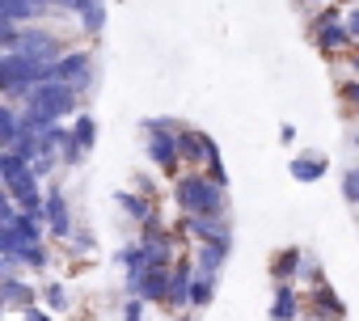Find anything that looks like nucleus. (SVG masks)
I'll return each instance as SVG.
<instances>
[{
    "label": "nucleus",
    "mask_w": 359,
    "mask_h": 321,
    "mask_svg": "<svg viewBox=\"0 0 359 321\" xmlns=\"http://www.w3.org/2000/svg\"><path fill=\"white\" fill-rule=\"evenodd\" d=\"M173 207L177 216H229V186L208 170H187L173 178Z\"/></svg>",
    "instance_id": "f257e3e1"
},
{
    "label": "nucleus",
    "mask_w": 359,
    "mask_h": 321,
    "mask_svg": "<svg viewBox=\"0 0 359 321\" xmlns=\"http://www.w3.org/2000/svg\"><path fill=\"white\" fill-rule=\"evenodd\" d=\"M182 123H173V118H148L144 123V152H148V160H152V170L156 174H165L169 182L177 178V174H187V165H182Z\"/></svg>",
    "instance_id": "f03ea898"
},
{
    "label": "nucleus",
    "mask_w": 359,
    "mask_h": 321,
    "mask_svg": "<svg viewBox=\"0 0 359 321\" xmlns=\"http://www.w3.org/2000/svg\"><path fill=\"white\" fill-rule=\"evenodd\" d=\"M309 43H313L325 60H346V55L355 51L351 30H346V13H338V9L317 13V18L309 22Z\"/></svg>",
    "instance_id": "7ed1b4c3"
},
{
    "label": "nucleus",
    "mask_w": 359,
    "mask_h": 321,
    "mask_svg": "<svg viewBox=\"0 0 359 321\" xmlns=\"http://www.w3.org/2000/svg\"><path fill=\"white\" fill-rule=\"evenodd\" d=\"M182 165L187 170H208L216 182H224L229 186V174H224V165H220V148H216V139L208 135V131H199V127H182Z\"/></svg>",
    "instance_id": "20e7f679"
},
{
    "label": "nucleus",
    "mask_w": 359,
    "mask_h": 321,
    "mask_svg": "<svg viewBox=\"0 0 359 321\" xmlns=\"http://www.w3.org/2000/svg\"><path fill=\"white\" fill-rule=\"evenodd\" d=\"M9 51H22V55H30V60L55 64L68 47H64V39H60L55 30H47V26H22V34H18V43H13Z\"/></svg>",
    "instance_id": "39448f33"
},
{
    "label": "nucleus",
    "mask_w": 359,
    "mask_h": 321,
    "mask_svg": "<svg viewBox=\"0 0 359 321\" xmlns=\"http://www.w3.org/2000/svg\"><path fill=\"white\" fill-rule=\"evenodd\" d=\"M55 81L72 85L76 93H89L93 81H97V72H93V55H89V51H64V55L55 60Z\"/></svg>",
    "instance_id": "423d86ee"
},
{
    "label": "nucleus",
    "mask_w": 359,
    "mask_h": 321,
    "mask_svg": "<svg viewBox=\"0 0 359 321\" xmlns=\"http://www.w3.org/2000/svg\"><path fill=\"white\" fill-rule=\"evenodd\" d=\"M169 275H173V266H169V271L148 266V271H140V275L127 279V292L140 296V300H148V304H165V308H169Z\"/></svg>",
    "instance_id": "0eeeda50"
},
{
    "label": "nucleus",
    "mask_w": 359,
    "mask_h": 321,
    "mask_svg": "<svg viewBox=\"0 0 359 321\" xmlns=\"http://www.w3.org/2000/svg\"><path fill=\"white\" fill-rule=\"evenodd\" d=\"M43 212H47V233H51L55 241H68V237L76 233V224H72V207H68V195H64L60 186H51V191H47Z\"/></svg>",
    "instance_id": "6e6552de"
},
{
    "label": "nucleus",
    "mask_w": 359,
    "mask_h": 321,
    "mask_svg": "<svg viewBox=\"0 0 359 321\" xmlns=\"http://www.w3.org/2000/svg\"><path fill=\"white\" fill-rule=\"evenodd\" d=\"M304 266H309V254L300 245H283V250L271 254V279L275 283H300Z\"/></svg>",
    "instance_id": "1a4fd4ad"
},
{
    "label": "nucleus",
    "mask_w": 359,
    "mask_h": 321,
    "mask_svg": "<svg viewBox=\"0 0 359 321\" xmlns=\"http://www.w3.org/2000/svg\"><path fill=\"white\" fill-rule=\"evenodd\" d=\"M309 308L300 283H275V300H271V321H300Z\"/></svg>",
    "instance_id": "9d476101"
},
{
    "label": "nucleus",
    "mask_w": 359,
    "mask_h": 321,
    "mask_svg": "<svg viewBox=\"0 0 359 321\" xmlns=\"http://www.w3.org/2000/svg\"><path fill=\"white\" fill-rule=\"evenodd\" d=\"M191 287H195V258H177L169 275V308H191Z\"/></svg>",
    "instance_id": "9b49d317"
},
{
    "label": "nucleus",
    "mask_w": 359,
    "mask_h": 321,
    "mask_svg": "<svg viewBox=\"0 0 359 321\" xmlns=\"http://www.w3.org/2000/svg\"><path fill=\"white\" fill-rule=\"evenodd\" d=\"M304 300H309V308H313L317 317H325V321H342V313H346V304L338 300V292L330 287V279H317L313 287H304Z\"/></svg>",
    "instance_id": "f8f14e48"
},
{
    "label": "nucleus",
    "mask_w": 359,
    "mask_h": 321,
    "mask_svg": "<svg viewBox=\"0 0 359 321\" xmlns=\"http://www.w3.org/2000/svg\"><path fill=\"white\" fill-rule=\"evenodd\" d=\"M325 170H330V160H325V152H317V148L296 152V156H292V165H287V174H292L296 182H321Z\"/></svg>",
    "instance_id": "ddd939ff"
},
{
    "label": "nucleus",
    "mask_w": 359,
    "mask_h": 321,
    "mask_svg": "<svg viewBox=\"0 0 359 321\" xmlns=\"http://www.w3.org/2000/svg\"><path fill=\"white\" fill-rule=\"evenodd\" d=\"M26 135V123H22V110L18 106H0V148H18Z\"/></svg>",
    "instance_id": "4468645a"
},
{
    "label": "nucleus",
    "mask_w": 359,
    "mask_h": 321,
    "mask_svg": "<svg viewBox=\"0 0 359 321\" xmlns=\"http://www.w3.org/2000/svg\"><path fill=\"white\" fill-rule=\"evenodd\" d=\"M0 287H5V304H9V308H22V313H26V308H34V300H39V292H34V287H26L18 275L0 279Z\"/></svg>",
    "instance_id": "2eb2a0df"
},
{
    "label": "nucleus",
    "mask_w": 359,
    "mask_h": 321,
    "mask_svg": "<svg viewBox=\"0 0 359 321\" xmlns=\"http://www.w3.org/2000/svg\"><path fill=\"white\" fill-rule=\"evenodd\" d=\"M229 254H233V250H224V245H199V250H195V271H199V275H220L224 262H229Z\"/></svg>",
    "instance_id": "dca6fc26"
},
{
    "label": "nucleus",
    "mask_w": 359,
    "mask_h": 321,
    "mask_svg": "<svg viewBox=\"0 0 359 321\" xmlns=\"http://www.w3.org/2000/svg\"><path fill=\"white\" fill-rule=\"evenodd\" d=\"M72 139H76V144H81V152L89 156V152H93V144H97V123H93L89 114H76V118H72Z\"/></svg>",
    "instance_id": "f3484780"
},
{
    "label": "nucleus",
    "mask_w": 359,
    "mask_h": 321,
    "mask_svg": "<svg viewBox=\"0 0 359 321\" xmlns=\"http://www.w3.org/2000/svg\"><path fill=\"white\" fill-rule=\"evenodd\" d=\"M13 258L22 262V271H43V266L51 262V254H47V245H43V241H39V245H22Z\"/></svg>",
    "instance_id": "a211bd4d"
},
{
    "label": "nucleus",
    "mask_w": 359,
    "mask_h": 321,
    "mask_svg": "<svg viewBox=\"0 0 359 321\" xmlns=\"http://www.w3.org/2000/svg\"><path fill=\"white\" fill-rule=\"evenodd\" d=\"M216 296V275H199L195 271V287H191V308H208Z\"/></svg>",
    "instance_id": "6ab92c4d"
},
{
    "label": "nucleus",
    "mask_w": 359,
    "mask_h": 321,
    "mask_svg": "<svg viewBox=\"0 0 359 321\" xmlns=\"http://www.w3.org/2000/svg\"><path fill=\"white\" fill-rule=\"evenodd\" d=\"M102 26H106V5L102 0H89V9L81 13V30L85 34H102Z\"/></svg>",
    "instance_id": "aec40b11"
},
{
    "label": "nucleus",
    "mask_w": 359,
    "mask_h": 321,
    "mask_svg": "<svg viewBox=\"0 0 359 321\" xmlns=\"http://www.w3.org/2000/svg\"><path fill=\"white\" fill-rule=\"evenodd\" d=\"M338 102L346 110H359V76H342L338 81Z\"/></svg>",
    "instance_id": "412c9836"
},
{
    "label": "nucleus",
    "mask_w": 359,
    "mask_h": 321,
    "mask_svg": "<svg viewBox=\"0 0 359 321\" xmlns=\"http://www.w3.org/2000/svg\"><path fill=\"white\" fill-rule=\"evenodd\" d=\"M342 195H346V203H351V207H359V165L342 170Z\"/></svg>",
    "instance_id": "4be33fe9"
},
{
    "label": "nucleus",
    "mask_w": 359,
    "mask_h": 321,
    "mask_svg": "<svg viewBox=\"0 0 359 321\" xmlns=\"http://www.w3.org/2000/svg\"><path fill=\"white\" fill-rule=\"evenodd\" d=\"M64 245H68L72 254H89V250H93V233H81V228H76V233H72Z\"/></svg>",
    "instance_id": "5701e85b"
},
{
    "label": "nucleus",
    "mask_w": 359,
    "mask_h": 321,
    "mask_svg": "<svg viewBox=\"0 0 359 321\" xmlns=\"http://www.w3.org/2000/svg\"><path fill=\"white\" fill-rule=\"evenodd\" d=\"M43 296H47V304H51L55 313H60V308H68V292H64V283H47V292H43Z\"/></svg>",
    "instance_id": "b1692460"
},
{
    "label": "nucleus",
    "mask_w": 359,
    "mask_h": 321,
    "mask_svg": "<svg viewBox=\"0 0 359 321\" xmlns=\"http://www.w3.org/2000/svg\"><path fill=\"white\" fill-rule=\"evenodd\" d=\"M144 304H148V300L127 296V304H123V321H144Z\"/></svg>",
    "instance_id": "393cba45"
},
{
    "label": "nucleus",
    "mask_w": 359,
    "mask_h": 321,
    "mask_svg": "<svg viewBox=\"0 0 359 321\" xmlns=\"http://www.w3.org/2000/svg\"><path fill=\"white\" fill-rule=\"evenodd\" d=\"M346 30H351V43L359 47V5H355V9H346Z\"/></svg>",
    "instance_id": "a878e982"
},
{
    "label": "nucleus",
    "mask_w": 359,
    "mask_h": 321,
    "mask_svg": "<svg viewBox=\"0 0 359 321\" xmlns=\"http://www.w3.org/2000/svg\"><path fill=\"white\" fill-rule=\"evenodd\" d=\"M338 64H342V72H346V76H359V47H355L346 60H338Z\"/></svg>",
    "instance_id": "bb28decb"
},
{
    "label": "nucleus",
    "mask_w": 359,
    "mask_h": 321,
    "mask_svg": "<svg viewBox=\"0 0 359 321\" xmlns=\"http://www.w3.org/2000/svg\"><path fill=\"white\" fill-rule=\"evenodd\" d=\"M26 321H51V313H43V308L34 304V308H26Z\"/></svg>",
    "instance_id": "cd10ccee"
},
{
    "label": "nucleus",
    "mask_w": 359,
    "mask_h": 321,
    "mask_svg": "<svg viewBox=\"0 0 359 321\" xmlns=\"http://www.w3.org/2000/svg\"><path fill=\"white\" fill-rule=\"evenodd\" d=\"M351 139H355V148H359V127H355V131H351Z\"/></svg>",
    "instance_id": "c85d7f7f"
},
{
    "label": "nucleus",
    "mask_w": 359,
    "mask_h": 321,
    "mask_svg": "<svg viewBox=\"0 0 359 321\" xmlns=\"http://www.w3.org/2000/svg\"><path fill=\"white\" fill-rule=\"evenodd\" d=\"M177 321H191V317H187V313H182V317H177Z\"/></svg>",
    "instance_id": "c756f323"
}]
</instances>
